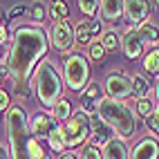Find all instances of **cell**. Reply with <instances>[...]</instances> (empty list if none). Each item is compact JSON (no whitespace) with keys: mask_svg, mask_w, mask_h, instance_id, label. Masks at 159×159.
I'll use <instances>...</instances> for the list:
<instances>
[{"mask_svg":"<svg viewBox=\"0 0 159 159\" xmlns=\"http://www.w3.org/2000/svg\"><path fill=\"white\" fill-rule=\"evenodd\" d=\"M49 49V34L36 25H20L11 34L7 61V76L14 81L18 97H29V83L34 72L45 61Z\"/></svg>","mask_w":159,"mask_h":159,"instance_id":"cell-1","label":"cell"},{"mask_svg":"<svg viewBox=\"0 0 159 159\" xmlns=\"http://www.w3.org/2000/svg\"><path fill=\"white\" fill-rule=\"evenodd\" d=\"M5 128L9 139L11 159H52L49 150L43 148V141L29 130L27 112L20 105H11L5 114Z\"/></svg>","mask_w":159,"mask_h":159,"instance_id":"cell-2","label":"cell"},{"mask_svg":"<svg viewBox=\"0 0 159 159\" xmlns=\"http://www.w3.org/2000/svg\"><path fill=\"white\" fill-rule=\"evenodd\" d=\"M97 114H99V119L112 130V134L123 139V141L132 139L137 134V130H139V116H137V112L125 101H114V99L103 97L99 101Z\"/></svg>","mask_w":159,"mask_h":159,"instance_id":"cell-3","label":"cell"},{"mask_svg":"<svg viewBox=\"0 0 159 159\" xmlns=\"http://www.w3.org/2000/svg\"><path fill=\"white\" fill-rule=\"evenodd\" d=\"M31 88H34V92H36V97H38L43 108L52 110L63 99V88H65V83H63V76H61L58 67L49 58H45L36 67L34 79H31Z\"/></svg>","mask_w":159,"mask_h":159,"instance_id":"cell-4","label":"cell"},{"mask_svg":"<svg viewBox=\"0 0 159 159\" xmlns=\"http://www.w3.org/2000/svg\"><path fill=\"white\" fill-rule=\"evenodd\" d=\"M63 83L74 92L83 94L85 88L90 85V63L88 56H83L81 52H72L63 58Z\"/></svg>","mask_w":159,"mask_h":159,"instance_id":"cell-5","label":"cell"},{"mask_svg":"<svg viewBox=\"0 0 159 159\" xmlns=\"http://www.w3.org/2000/svg\"><path fill=\"white\" fill-rule=\"evenodd\" d=\"M63 132H65V143L67 150L79 146H85V141L92 134V116L83 110H74L72 119L63 123Z\"/></svg>","mask_w":159,"mask_h":159,"instance_id":"cell-6","label":"cell"},{"mask_svg":"<svg viewBox=\"0 0 159 159\" xmlns=\"http://www.w3.org/2000/svg\"><path fill=\"white\" fill-rule=\"evenodd\" d=\"M103 90L105 97L114 101H125L132 97V79L121 70H112L103 79Z\"/></svg>","mask_w":159,"mask_h":159,"instance_id":"cell-7","label":"cell"},{"mask_svg":"<svg viewBox=\"0 0 159 159\" xmlns=\"http://www.w3.org/2000/svg\"><path fill=\"white\" fill-rule=\"evenodd\" d=\"M74 25L72 20H61L54 23L49 29V45L61 54H72V47L76 45V34H74Z\"/></svg>","mask_w":159,"mask_h":159,"instance_id":"cell-8","label":"cell"},{"mask_svg":"<svg viewBox=\"0 0 159 159\" xmlns=\"http://www.w3.org/2000/svg\"><path fill=\"white\" fill-rule=\"evenodd\" d=\"M74 34H76V45L81 47H90L92 43H97V38L103 34L101 31V23L97 18H83L74 27Z\"/></svg>","mask_w":159,"mask_h":159,"instance_id":"cell-9","label":"cell"},{"mask_svg":"<svg viewBox=\"0 0 159 159\" xmlns=\"http://www.w3.org/2000/svg\"><path fill=\"white\" fill-rule=\"evenodd\" d=\"M121 52H123V56L128 58V61H137V58H143L146 54V45H143V40L139 38V34H137V29L134 27H128L121 34Z\"/></svg>","mask_w":159,"mask_h":159,"instance_id":"cell-10","label":"cell"},{"mask_svg":"<svg viewBox=\"0 0 159 159\" xmlns=\"http://www.w3.org/2000/svg\"><path fill=\"white\" fill-rule=\"evenodd\" d=\"M148 16H150V2L146 0H125L123 2V18L130 23V27H139L143 25Z\"/></svg>","mask_w":159,"mask_h":159,"instance_id":"cell-11","label":"cell"},{"mask_svg":"<svg viewBox=\"0 0 159 159\" xmlns=\"http://www.w3.org/2000/svg\"><path fill=\"white\" fill-rule=\"evenodd\" d=\"M56 125H58V121L52 116V112H43V110H38V112L29 119V130L34 132L40 141H43V139L47 141V137L52 134V130H54Z\"/></svg>","mask_w":159,"mask_h":159,"instance_id":"cell-12","label":"cell"},{"mask_svg":"<svg viewBox=\"0 0 159 159\" xmlns=\"http://www.w3.org/2000/svg\"><path fill=\"white\" fill-rule=\"evenodd\" d=\"M130 159H159V141L155 137L139 139L130 150Z\"/></svg>","mask_w":159,"mask_h":159,"instance_id":"cell-13","label":"cell"},{"mask_svg":"<svg viewBox=\"0 0 159 159\" xmlns=\"http://www.w3.org/2000/svg\"><path fill=\"white\" fill-rule=\"evenodd\" d=\"M101 88H99V83H90V85L85 88V92L79 97V110L83 112H88L90 116L92 114H97V108H99V101H101Z\"/></svg>","mask_w":159,"mask_h":159,"instance_id":"cell-14","label":"cell"},{"mask_svg":"<svg viewBox=\"0 0 159 159\" xmlns=\"http://www.w3.org/2000/svg\"><path fill=\"white\" fill-rule=\"evenodd\" d=\"M112 137H114L112 130L99 119V114H92V134H90V143L97 146V148H103L105 143L112 139Z\"/></svg>","mask_w":159,"mask_h":159,"instance_id":"cell-15","label":"cell"},{"mask_svg":"<svg viewBox=\"0 0 159 159\" xmlns=\"http://www.w3.org/2000/svg\"><path fill=\"white\" fill-rule=\"evenodd\" d=\"M103 159H130V150H128V143L119 137H112V139L101 148Z\"/></svg>","mask_w":159,"mask_h":159,"instance_id":"cell-16","label":"cell"},{"mask_svg":"<svg viewBox=\"0 0 159 159\" xmlns=\"http://www.w3.org/2000/svg\"><path fill=\"white\" fill-rule=\"evenodd\" d=\"M99 16L108 23H116L119 18H123V2L119 0H103L99 2Z\"/></svg>","mask_w":159,"mask_h":159,"instance_id":"cell-17","label":"cell"},{"mask_svg":"<svg viewBox=\"0 0 159 159\" xmlns=\"http://www.w3.org/2000/svg\"><path fill=\"white\" fill-rule=\"evenodd\" d=\"M137 34H139V38L143 40V45L148 49H152L159 45V27L155 23H150V20H146L143 25L137 27Z\"/></svg>","mask_w":159,"mask_h":159,"instance_id":"cell-18","label":"cell"},{"mask_svg":"<svg viewBox=\"0 0 159 159\" xmlns=\"http://www.w3.org/2000/svg\"><path fill=\"white\" fill-rule=\"evenodd\" d=\"M47 148L49 150H54L58 155L67 152V143H65V132H63V123H58L54 130H52V134L47 137Z\"/></svg>","mask_w":159,"mask_h":159,"instance_id":"cell-19","label":"cell"},{"mask_svg":"<svg viewBox=\"0 0 159 159\" xmlns=\"http://www.w3.org/2000/svg\"><path fill=\"white\" fill-rule=\"evenodd\" d=\"M132 97L134 99H148L150 97V81H148V76H143L141 72L132 74Z\"/></svg>","mask_w":159,"mask_h":159,"instance_id":"cell-20","label":"cell"},{"mask_svg":"<svg viewBox=\"0 0 159 159\" xmlns=\"http://www.w3.org/2000/svg\"><path fill=\"white\" fill-rule=\"evenodd\" d=\"M141 67L150 76H159V47H152V49L146 52L143 58H141Z\"/></svg>","mask_w":159,"mask_h":159,"instance_id":"cell-21","label":"cell"},{"mask_svg":"<svg viewBox=\"0 0 159 159\" xmlns=\"http://www.w3.org/2000/svg\"><path fill=\"white\" fill-rule=\"evenodd\" d=\"M49 112H52V116H54L58 123H65V121H70V119H72L74 108H72V103H70L67 99H61V101H58V103H56Z\"/></svg>","mask_w":159,"mask_h":159,"instance_id":"cell-22","label":"cell"},{"mask_svg":"<svg viewBox=\"0 0 159 159\" xmlns=\"http://www.w3.org/2000/svg\"><path fill=\"white\" fill-rule=\"evenodd\" d=\"M99 43L103 45L105 52H116V49H121V34H119V31H114V29H108V31H103V34H101Z\"/></svg>","mask_w":159,"mask_h":159,"instance_id":"cell-23","label":"cell"},{"mask_svg":"<svg viewBox=\"0 0 159 159\" xmlns=\"http://www.w3.org/2000/svg\"><path fill=\"white\" fill-rule=\"evenodd\" d=\"M47 16L54 20V23H61V20H67V16H70V7L65 5V2H49L47 5Z\"/></svg>","mask_w":159,"mask_h":159,"instance_id":"cell-24","label":"cell"},{"mask_svg":"<svg viewBox=\"0 0 159 159\" xmlns=\"http://www.w3.org/2000/svg\"><path fill=\"white\" fill-rule=\"evenodd\" d=\"M155 101L148 97V99H137V103H134V112H137V116H143V119H148L152 112H155Z\"/></svg>","mask_w":159,"mask_h":159,"instance_id":"cell-25","label":"cell"},{"mask_svg":"<svg viewBox=\"0 0 159 159\" xmlns=\"http://www.w3.org/2000/svg\"><path fill=\"white\" fill-rule=\"evenodd\" d=\"M29 16H31V25L40 27V23H43L45 16H47V7L43 2H34V5L29 7Z\"/></svg>","mask_w":159,"mask_h":159,"instance_id":"cell-26","label":"cell"},{"mask_svg":"<svg viewBox=\"0 0 159 159\" xmlns=\"http://www.w3.org/2000/svg\"><path fill=\"white\" fill-rule=\"evenodd\" d=\"M105 54H108V52L103 49V45L99 43V40L88 47V58H90L92 63H103V61H105Z\"/></svg>","mask_w":159,"mask_h":159,"instance_id":"cell-27","label":"cell"},{"mask_svg":"<svg viewBox=\"0 0 159 159\" xmlns=\"http://www.w3.org/2000/svg\"><path fill=\"white\" fill-rule=\"evenodd\" d=\"M79 11L85 18H92V16L99 14V2H94V0H81L79 2Z\"/></svg>","mask_w":159,"mask_h":159,"instance_id":"cell-28","label":"cell"},{"mask_svg":"<svg viewBox=\"0 0 159 159\" xmlns=\"http://www.w3.org/2000/svg\"><path fill=\"white\" fill-rule=\"evenodd\" d=\"M79 159H103V152H101V148L92 146V143H85L79 152Z\"/></svg>","mask_w":159,"mask_h":159,"instance_id":"cell-29","label":"cell"},{"mask_svg":"<svg viewBox=\"0 0 159 159\" xmlns=\"http://www.w3.org/2000/svg\"><path fill=\"white\" fill-rule=\"evenodd\" d=\"M146 125H148V130H152L155 134H159V105L155 108V112L146 119Z\"/></svg>","mask_w":159,"mask_h":159,"instance_id":"cell-30","label":"cell"},{"mask_svg":"<svg viewBox=\"0 0 159 159\" xmlns=\"http://www.w3.org/2000/svg\"><path fill=\"white\" fill-rule=\"evenodd\" d=\"M29 9L25 7V5H14L11 9L7 11V20H14V18H18V16H23V14H27Z\"/></svg>","mask_w":159,"mask_h":159,"instance_id":"cell-31","label":"cell"},{"mask_svg":"<svg viewBox=\"0 0 159 159\" xmlns=\"http://www.w3.org/2000/svg\"><path fill=\"white\" fill-rule=\"evenodd\" d=\"M9 108H11V99H9V94L2 90V88H0V110H9Z\"/></svg>","mask_w":159,"mask_h":159,"instance_id":"cell-32","label":"cell"},{"mask_svg":"<svg viewBox=\"0 0 159 159\" xmlns=\"http://www.w3.org/2000/svg\"><path fill=\"white\" fill-rule=\"evenodd\" d=\"M7 38H9L7 25H5V23H0V47H7Z\"/></svg>","mask_w":159,"mask_h":159,"instance_id":"cell-33","label":"cell"},{"mask_svg":"<svg viewBox=\"0 0 159 159\" xmlns=\"http://www.w3.org/2000/svg\"><path fill=\"white\" fill-rule=\"evenodd\" d=\"M0 159H11V152H9V148L5 143H0Z\"/></svg>","mask_w":159,"mask_h":159,"instance_id":"cell-34","label":"cell"},{"mask_svg":"<svg viewBox=\"0 0 159 159\" xmlns=\"http://www.w3.org/2000/svg\"><path fill=\"white\" fill-rule=\"evenodd\" d=\"M58 159H79V155L74 152V150H67V152H63V155H58Z\"/></svg>","mask_w":159,"mask_h":159,"instance_id":"cell-35","label":"cell"},{"mask_svg":"<svg viewBox=\"0 0 159 159\" xmlns=\"http://www.w3.org/2000/svg\"><path fill=\"white\" fill-rule=\"evenodd\" d=\"M155 101L159 105V76H157V83H155Z\"/></svg>","mask_w":159,"mask_h":159,"instance_id":"cell-36","label":"cell"},{"mask_svg":"<svg viewBox=\"0 0 159 159\" xmlns=\"http://www.w3.org/2000/svg\"><path fill=\"white\" fill-rule=\"evenodd\" d=\"M2 79H5V74H2V70H0V85H2Z\"/></svg>","mask_w":159,"mask_h":159,"instance_id":"cell-37","label":"cell"},{"mask_svg":"<svg viewBox=\"0 0 159 159\" xmlns=\"http://www.w3.org/2000/svg\"><path fill=\"white\" fill-rule=\"evenodd\" d=\"M155 5V9H157V11H159V0H157V2H152Z\"/></svg>","mask_w":159,"mask_h":159,"instance_id":"cell-38","label":"cell"}]
</instances>
